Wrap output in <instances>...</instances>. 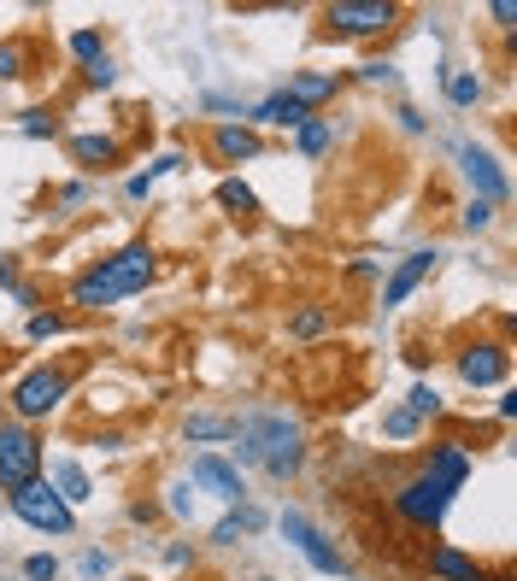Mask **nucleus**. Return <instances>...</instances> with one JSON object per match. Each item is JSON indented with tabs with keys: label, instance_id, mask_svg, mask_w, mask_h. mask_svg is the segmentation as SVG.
<instances>
[{
	"label": "nucleus",
	"instance_id": "nucleus-8",
	"mask_svg": "<svg viewBox=\"0 0 517 581\" xmlns=\"http://www.w3.org/2000/svg\"><path fill=\"white\" fill-rule=\"evenodd\" d=\"M277 522H282V534H289V541L306 552V564H312L318 576H348V558H341V546L329 541V534H324L306 511H282Z\"/></svg>",
	"mask_w": 517,
	"mask_h": 581
},
{
	"label": "nucleus",
	"instance_id": "nucleus-35",
	"mask_svg": "<svg viewBox=\"0 0 517 581\" xmlns=\"http://www.w3.org/2000/svg\"><path fill=\"white\" fill-rule=\"evenodd\" d=\"M24 576H30V581H53V576H60V558H53V552H36V558L24 564Z\"/></svg>",
	"mask_w": 517,
	"mask_h": 581
},
{
	"label": "nucleus",
	"instance_id": "nucleus-3",
	"mask_svg": "<svg viewBox=\"0 0 517 581\" xmlns=\"http://www.w3.org/2000/svg\"><path fill=\"white\" fill-rule=\"evenodd\" d=\"M71 382H77V365H36L12 382V417L18 424H41L71 400Z\"/></svg>",
	"mask_w": 517,
	"mask_h": 581
},
{
	"label": "nucleus",
	"instance_id": "nucleus-12",
	"mask_svg": "<svg viewBox=\"0 0 517 581\" xmlns=\"http://www.w3.org/2000/svg\"><path fill=\"white\" fill-rule=\"evenodd\" d=\"M265 153V136L253 124H218L212 129V159L218 165H248V159Z\"/></svg>",
	"mask_w": 517,
	"mask_h": 581
},
{
	"label": "nucleus",
	"instance_id": "nucleus-11",
	"mask_svg": "<svg viewBox=\"0 0 517 581\" xmlns=\"http://www.w3.org/2000/svg\"><path fill=\"white\" fill-rule=\"evenodd\" d=\"M436 265H441L436 247H418V253H406V258L394 265V276L382 282V306H406V300L429 282V270H436Z\"/></svg>",
	"mask_w": 517,
	"mask_h": 581
},
{
	"label": "nucleus",
	"instance_id": "nucleus-23",
	"mask_svg": "<svg viewBox=\"0 0 517 581\" xmlns=\"http://www.w3.org/2000/svg\"><path fill=\"white\" fill-rule=\"evenodd\" d=\"M182 165H189L182 153H165V159H153V165L141 170V177H129V188H124V194H129V200H148V194H153V182H160V177H171V170H182Z\"/></svg>",
	"mask_w": 517,
	"mask_h": 581
},
{
	"label": "nucleus",
	"instance_id": "nucleus-17",
	"mask_svg": "<svg viewBox=\"0 0 517 581\" xmlns=\"http://www.w3.org/2000/svg\"><path fill=\"white\" fill-rule=\"evenodd\" d=\"M282 94H294L306 112H318L324 100H336V94H341V71H294Z\"/></svg>",
	"mask_w": 517,
	"mask_h": 581
},
{
	"label": "nucleus",
	"instance_id": "nucleus-33",
	"mask_svg": "<svg viewBox=\"0 0 517 581\" xmlns=\"http://www.w3.org/2000/svg\"><path fill=\"white\" fill-rule=\"evenodd\" d=\"M112 77H118V71H112V60H106V53L83 65V83H89V89H112Z\"/></svg>",
	"mask_w": 517,
	"mask_h": 581
},
{
	"label": "nucleus",
	"instance_id": "nucleus-29",
	"mask_svg": "<svg viewBox=\"0 0 517 581\" xmlns=\"http://www.w3.org/2000/svg\"><path fill=\"white\" fill-rule=\"evenodd\" d=\"M382 434H394V441H412V434H418V417H412L406 405H394V412H382Z\"/></svg>",
	"mask_w": 517,
	"mask_h": 581
},
{
	"label": "nucleus",
	"instance_id": "nucleus-22",
	"mask_svg": "<svg viewBox=\"0 0 517 581\" xmlns=\"http://www.w3.org/2000/svg\"><path fill=\"white\" fill-rule=\"evenodd\" d=\"M265 529V511H253V505H241V511H229L218 529H212V546H236L241 534H258Z\"/></svg>",
	"mask_w": 517,
	"mask_h": 581
},
{
	"label": "nucleus",
	"instance_id": "nucleus-40",
	"mask_svg": "<svg viewBox=\"0 0 517 581\" xmlns=\"http://www.w3.org/2000/svg\"><path fill=\"white\" fill-rule=\"evenodd\" d=\"M12 294H18V306H24V312H36V306H41V288H36V282H18Z\"/></svg>",
	"mask_w": 517,
	"mask_h": 581
},
{
	"label": "nucleus",
	"instance_id": "nucleus-13",
	"mask_svg": "<svg viewBox=\"0 0 517 581\" xmlns=\"http://www.w3.org/2000/svg\"><path fill=\"white\" fill-rule=\"evenodd\" d=\"M458 165H465V177H470V188H477V200H488V206H506L512 182L500 177V165H494L482 148H458Z\"/></svg>",
	"mask_w": 517,
	"mask_h": 581
},
{
	"label": "nucleus",
	"instance_id": "nucleus-41",
	"mask_svg": "<svg viewBox=\"0 0 517 581\" xmlns=\"http://www.w3.org/2000/svg\"><path fill=\"white\" fill-rule=\"evenodd\" d=\"M0 288H18V258L0 253Z\"/></svg>",
	"mask_w": 517,
	"mask_h": 581
},
{
	"label": "nucleus",
	"instance_id": "nucleus-37",
	"mask_svg": "<svg viewBox=\"0 0 517 581\" xmlns=\"http://www.w3.org/2000/svg\"><path fill=\"white\" fill-rule=\"evenodd\" d=\"M89 200V182H65L60 194H53V206H83Z\"/></svg>",
	"mask_w": 517,
	"mask_h": 581
},
{
	"label": "nucleus",
	"instance_id": "nucleus-19",
	"mask_svg": "<svg viewBox=\"0 0 517 581\" xmlns=\"http://www.w3.org/2000/svg\"><path fill=\"white\" fill-rule=\"evenodd\" d=\"M306 118H318V112H306L294 94H270V100L253 106V124H270V129H300Z\"/></svg>",
	"mask_w": 517,
	"mask_h": 581
},
{
	"label": "nucleus",
	"instance_id": "nucleus-28",
	"mask_svg": "<svg viewBox=\"0 0 517 581\" xmlns=\"http://www.w3.org/2000/svg\"><path fill=\"white\" fill-rule=\"evenodd\" d=\"M71 317L65 312H30V341H48V336H65Z\"/></svg>",
	"mask_w": 517,
	"mask_h": 581
},
{
	"label": "nucleus",
	"instance_id": "nucleus-1",
	"mask_svg": "<svg viewBox=\"0 0 517 581\" xmlns=\"http://www.w3.org/2000/svg\"><path fill=\"white\" fill-rule=\"evenodd\" d=\"M153 276H160V247H153V241H129V247H118L112 258H100V265H89L77 282H71V306H83V312L118 306V300L141 294Z\"/></svg>",
	"mask_w": 517,
	"mask_h": 581
},
{
	"label": "nucleus",
	"instance_id": "nucleus-16",
	"mask_svg": "<svg viewBox=\"0 0 517 581\" xmlns=\"http://www.w3.org/2000/svg\"><path fill=\"white\" fill-rule=\"evenodd\" d=\"M424 564H429V576H436V581H494V576H488V564H477L470 552H458V546H447V541L429 546Z\"/></svg>",
	"mask_w": 517,
	"mask_h": 581
},
{
	"label": "nucleus",
	"instance_id": "nucleus-6",
	"mask_svg": "<svg viewBox=\"0 0 517 581\" xmlns=\"http://www.w3.org/2000/svg\"><path fill=\"white\" fill-rule=\"evenodd\" d=\"M324 24L336 36H353V41H370V36H388L400 24V7L394 0H329L324 7Z\"/></svg>",
	"mask_w": 517,
	"mask_h": 581
},
{
	"label": "nucleus",
	"instance_id": "nucleus-25",
	"mask_svg": "<svg viewBox=\"0 0 517 581\" xmlns=\"http://www.w3.org/2000/svg\"><path fill=\"white\" fill-rule=\"evenodd\" d=\"M447 100H453V106H477V100H482V77H477V71H447Z\"/></svg>",
	"mask_w": 517,
	"mask_h": 581
},
{
	"label": "nucleus",
	"instance_id": "nucleus-42",
	"mask_svg": "<svg viewBox=\"0 0 517 581\" xmlns=\"http://www.w3.org/2000/svg\"><path fill=\"white\" fill-rule=\"evenodd\" d=\"M494 24H500V30H512V24H517V7H512V0H494Z\"/></svg>",
	"mask_w": 517,
	"mask_h": 581
},
{
	"label": "nucleus",
	"instance_id": "nucleus-15",
	"mask_svg": "<svg viewBox=\"0 0 517 581\" xmlns=\"http://www.w3.org/2000/svg\"><path fill=\"white\" fill-rule=\"evenodd\" d=\"M424 476H436L441 488H453V493H458V488L470 482V453H465L458 441H436V446L424 453Z\"/></svg>",
	"mask_w": 517,
	"mask_h": 581
},
{
	"label": "nucleus",
	"instance_id": "nucleus-20",
	"mask_svg": "<svg viewBox=\"0 0 517 581\" xmlns=\"http://www.w3.org/2000/svg\"><path fill=\"white\" fill-rule=\"evenodd\" d=\"M182 441H194V446L236 441V417H224V412H194L189 424H182Z\"/></svg>",
	"mask_w": 517,
	"mask_h": 581
},
{
	"label": "nucleus",
	"instance_id": "nucleus-32",
	"mask_svg": "<svg viewBox=\"0 0 517 581\" xmlns=\"http://www.w3.org/2000/svg\"><path fill=\"white\" fill-rule=\"evenodd\" d=\"M406 412H412V417H436V412H441V394H436L429 382H418V388H412V405H406Z\"/></svg>",
	"mask_w": 517,
	"mask_h": 581
},
{
	"label": "nucleus",
	"instance_id": "nucleus-14",
	"mask_svg": "<svg viewBox=\"0 0 517 581\" xmlns=\"http://www.w3.org/2000/svg\"><path fill=\"white\" fill-rule=\"evenodd\" d=\"M65 148H71V165H83L89 177L124 165V141H118V136H71Z\"/></svg>",
	"mask_w": 517,
	"mask_h": 581
},
{
	"label": "nucleus",
	"instance_id": "nucleus-47",
	"mask_svg": "<svg viewBox=\"0 0 517 581\" xmlns=\"http://www.w3.org/2000/svg\"><path fill=\"white\" fill-rule=\"evenodd\" d=\"M265 581H270V576H265Z\"/></svg>",
	"mask_w": 517,
	"mask_h": 581
},
{
	"label": "nucleus",
	"instance_id": "nucleus-34",
	"mask_svg": "<svg viewBox=\"0 0 517 581\" xmlns=\"http://www.w3.org/2000/svg\"><path fill=\"white\" fill-rule=\"evenodd\" d=\"M24 77V48H12V41H0V83Z\"/></svg>",
	"mask_w": 517,
	"mask_h": 581
},
{
	"label": "nucleus",
	"instance_id": "nucleus-31",
	"mask_svg": "<svg viewBox=\"0 0 517 581\" xmlns=\"http://www.w3.org/2000/svg\"><path fill=\"white\" fill-rule=\"evenodd\" d=\"M77 576H83V581H106V576H112V552H83V558H77Z\"/></svg>",
	"mask_w": 517,
	"mask_h": 581
},
{
	"label": "nucleus",
	"instance_id": "nucleus-43",
	"mask_svg": "<svg viewBox=\"0 0 517 581\" xmlns=\"http://www.w3.org/2000/svg\"><path fill=\"white\" fill-rule=\"evenodd\" d=\"M94 446H100V453H118V446H124V434H118V429H106V434H94Z\"/></svg>",
	"mask_w": 517,
	"mask_h": 581
},
{
	"label": "nucleus",
	"instance_id": "nucleus-26",
	"mask_svg": "<svg viewBox=\"0 0 517 581\" xmlns=\"http://www.w3.org/2000/svg\"><path fill=\"white\" fill-rule=\"evenodd\" d=\"M18 129H24V136H36V141H48V136H60V118H53L48 106H30L18 118Z\"/></svg>",
	"mask_w": 517,
	"mask_h": 581
},
{
	"label": "nucleus",
	"instance_id": "nucleus-45",
	"mask_svg": "<svg viewBox=\"0 0 517 581\" xmlns=\"http://www.w3.org/2000/svg\"><path fill=\"white\" fill-rule=\"evenodd\" d=\"M494 412H500V417H506V424H512V417H517V394H512V388H506V394H500V405H494Z\"/></svg>",
	"mask_w": 517,
	"mask_h": 581
},
{
	"label": "nucleus",
	"instance_id": "nucleus-7",
	"mask_svg": "<svg viewBox=\"0 0 517 581\" xmlns=\"http://www.w3.org/2000/svg\"><path fill=\"white\" fill-rule=\"evenodd\" d=\"M7 505H12V517L30 522V529H41V534H71V529H77V511H71L48 482H30V488L7 493Z\"/></svg>",
	"mask_w": 517,
	"mask_h": 581
},
{
	"label": "nucleus",
	"instance_id": "nucleus-36",
	"mask_svg": "<svg viewBox=\"0 0 517 581\" xmlns=\"http://www.w3.org/2000/svg\"><path fill=\"white\" fill-rule=\"evenodd\" d=\"M494 212L500 206H488V200H470V206H465V229H488V224H494Z\"/></svg>",
	"mask_w": 517,
	"mask_h": 581
},
{
	"label": "nucleus",
	"instance_id": "nucleus-27",
	"mask_svg": "<svg viewBox=\"0 0 517 581\" xmlns=\"http://www.w3.org/2000/svg\"><path fill=\"white\" fill-rule=\"evenodd\" d=\"M324 148H329V118H306V124H300V153L318 159Z\"/></svg>",
	"mask_w": 517,
	"mask_h": 581
},
{
	"label": "nucleus",
	"instance_id": "nucleus-2",
	"mask_svg": "<svg viewBox=\"0 0 517 581\" xmlns=\"http://www.w3.org/2000/svg\"><path fill=\"white\" fill-rule=\"evenodd\" d=\"M236 453L241 464H258V470H270L277 482H289V476L306 470V429L294 424L289 412H253V417H236Z\"/></svg>",
	"mask_w": 517,
	"mask_h": 581
},
{
	"label": "nucleus",
	"instance_id": "nucleus-38",
	"mask_svg": "<svg viewBox=\"0 0 517 581\" xmlns=\"http://www.w3.org/2000/svg\"><path fill=\"white\" fill-rule=\"evenodd\" d=\"M358 77H365V83H388V77H394V65H388V60H365V65H358Z\"/></svg>",
	"mask_w": 517,
	"mask_h": 581
},
{
	"label": "nucleus",
	"instance_id": "nucleus-21",
	"mask_svg": "<svg viewBox=\"0 0 517 581\" xmlns=\"http://www.w3.org/2000/svg\"><path fill=\"white\" fill-rule=\"evenodd\" d=\"M336 329V312L329 306H294L289 312V341H324Z\"/></svg>",
	"mask_w": 517,
	"mask_h": 581
},
{
	"label": "nucleus",
	"instance_id": "nucleus-5",
	"mask_svg": "<svg viewBox=\"0 0 517 581\" xmlns=\"http://www.w3.org/2000/svg\"><path fill=\"white\" fill-rule=\"evenodd\" d=\"M447 505H453V488H441L436 476H406V482L394 488V517L406 522V529H441V517H447Z\"/></svg>",
	"mask_w": 517,
	"mask_h": 581
},
{
	"label": "nucleus",
	"instance_id": "nucleus-39",
	"mask_svg": "<svg viewBox=\"0 0 517 581\" xmlns=\"http://www.w3.org/2000/svg\"><path fill=\"white\" fill-rule=\"evenodd\" d=\"M165 505H171V511H177V517H194V500H189V488H182V482L171 488V500H165Z\"/></svg>",
	"mask_w": 517,
	"mask_h": 581
},
{
	"label": "nucleus",
	"instance_id": "nucleus-24",
	"mask_svg": "<svg viewBox=\"0 0 517 581\" xmlns=\"http://www.w3.org/2000/svg\"><path fill=\"white\" fill-rule=\"evenodd\" d=\"M218 206H224L229 217H253V212H258V194H253L241 177H224V182H218Z\"/></svg>",
	"mask_w": 517,
	"mask_h": 581
},
{
	"label": "nucleus",
	"instance_id": "nucleus-4",
	"mask_svg": "<svg viewBox=\"0 0 517 581\" xmlns=\"http://www.w3.org/2000/svg\"><path fill=\"white\" fill-rule=\"evenodd\" d=\"M41 470H48L41 434L30 424H18V417H0V488L18 493V488L41 482Z\"/></svg>",
	"mask_w": 517,
	"mask_h": 581
},
{
	"label": "nucleus",
	"instance_id": "nucleus-9",
	"mask_svg": "<svg viewBox=\"0 0 517 581\" xmlns=\"http://www.w3.org/2000/svg\"><path fill=\"white\" fill-rule=\"evenodd\" d=\"M453 365H458V376H465L470 388L506 382V376H512V346L506 341H470V346H458V353H453Z\"/></svg>",
	"mask_w": 517,
	"mask_h": 581
},
{
	"label": "nucleus",
	"instance_id": "nucleus-18",
	"mask_svg": "<svg viewBox=\"0 0 517 581\" xmlns=\"http://www.w3.org/2000/svg\"><path fill=\"white\" fill-rule=\"evenodd\" d=\"M41 482H48L53 493H60V500L71 505V511H77V505H83V500H89V493H94L89 470H83V464H71V458H53V476H41Z\"/></svg>",
	"mask_w": 517,
	"mask_h": 581
},
{
	"label": "nucleus",
	"instance_id": "nucleus-10",
	"mask_svg": "<svg viewBox=\"0 0 517 581\" xmlns=\"http://www.w3.org/2000/svg\"><path fill=\"white\" fill-rule=\"evenodd\" d=\"M189 482L206 488L212 500H224V505H241V500H248V482H241V470H236L229 458H218V453H194Z\"/></svg>",
	"mask_w": 517,
	"mask_h": 581
},
{
	"label": "nucleus",
	"instance_id": "nucleus-46",
	"mask_svg": "<svg viewBox=\"0 0 517 581\" xmlns=\"http://www.w3.org/2000/svg\"><path fill=\"white\" fill-rule=\"evenodd\" d=\"M118 581H148V576H118Z\"/></svg>",
	"mask_w": 517,
	"mask_h": 581
},
{
	"label": "nucleus",
	"instance_id": "nucleus-30",
	"mask_svg": "<svg viewBox=\"0 0 517 581\" xmlns=\"http://www.w3.org/2000/svg\"><path fill=\"white\" fill-rule=\"evenodd\" d=\"M65 48L77 53L83 65H89V60H100V53H106V41H100V30H71V41H65Z\"/></svg>",
	"mask_w": 517,
	"mask_h": 581
},
{
	"label": "nucleus",
	"instance_id": "nucleus-44",
	"mask_svg": "<svg viewBox=\"0 0 517 581\" xmlns=\"http://www.w3.org/2000/svg\"><path fill=\"white\" fill-rule=\"evenodd\" d=\"M153 511H160L153 500H136V505H129V517H136V522H153Z\"/></svg>",
	"mask_w": 517,
	"mask_h": 581
}]
</instances>
